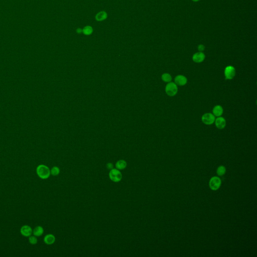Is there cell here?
Returning a JSON list of instances; mask_svg holds the SVG:
<instances>
[{
  "label": "cell",
  "mask_w": 257,
  "mask_h": 257,
  "mask_svg": "<svg viewBox=\"0 0 257 257\" xmlns=\"http://www.w3.org/2000/svg\"><path fill=\"white\" fill-rule=\"evenodd\" d=\"M206 58L205 54L202 52H198L195 53L192 56V59L194 62L196 63H201L203 62Z\"/></svg>",
  "instance_id": "cell-8"
},
{
  "label": "cell",
  "mask_w": 257,
  "mask_h": 257,
  "mask_svg": "<svg viewBox=\"0 0 257 257\" xmlns=\"http://www.w3.org/2000/svg\"><path fill=\"white\" fill-rule=\"evenodd\" d=\"M36 173L39 178L42 179H46L50 175V170L48 167L45 165H39L36 168Z\"/></svg>",
  "instance_id": "cell-1"
},
{
  "label": "cell",
  "mask_w": 257,
  "mask_h": 257,
  "mask_svg": "<svg viewBox=\"0 0 257 257\" xmlns=\"http://www.w3.org/2000/svg\"><path fill=\"white\" fill-rule=\"evenodd\" d=\"M127 166L126 161L124 160H120L117 161L116 163V167L117 169L124 170L126 168Z\"/></svg>",
  "instance_id": "cell-14"
},
{
  "label": "cell",
  "mask_w": 257,
  "mask_h": 257,
  "mask_svg": "<svg viewBox=\"0 0 257 257\" xmlns=\"http://www.w3.org/2000/svg\"><path fill=\"white\" fill-rule=\"evenodd\" d=\"M165 92L168 96H174L178 92L177 86L174 82H168V84L166 86Z\"/></svg>",
  "instance_id": "cell-3"
},
{
  "label": "cell",
  "mask_w": 257,
  "mask_h": 257,
  "mask_svg": "<svg viewBox=\"0 0 257 257\" xmlns=\"http://www.w3.org/2000/svg\"><path fill=\"white\" fill-rule=\"evenodd\" d=\"M223 107L221 105H219L215 106L212 110L213 115L215 117H221V116L223 115Z\"/></svg>",
  "instance_id": "cell-11"
},
{
  "label": "cell",
  "mask_w": 257,
  "mask_h": 257,
  "mask_svg": "<svg viewBox=\"0 0 257 257\" xmlns=\"http://www.w3.org/2000/svg\"><path fill=\"white\" fill-rule=\"evenodd\" d=\"M29 242L31 244H35L37 243V239L36 236H31L29 238Z\"/></svg>",
  "instance_id": "cell-20"
},
{
  "label": "cell",
  "mask_w": 257,
  "mask_h": 257,
  "mask_svg": "<svg viewBox=\"0 0 257 257\" xmlns=\"http://www.w3.org/2000/svg\"><path fill=\"white\" fill-rule=\"evenodd\" d=\"M107 17V14L105 11H101L96 16V19L97 21H103Z\"/></svg>",
  "instance_id": "cell-13"
},
{
  "label": "cell",
  "mask_w": 257,
  "mask_h": 257,
  "mask_svg": "<svg viewBox=\"0 0 257 257\" xmlns=\"http://www.w3.org/2000/svg\"><path fill=\"white\" fill-rule=\"evenodd\" d=\"M226 171L225 168L223 166H221L217 169V173L219 176H223L225 174Z\"/></svg>",
  "instance_id": "cell-19"
},
{
  "label": "cell",
  "mask_w": 257,
  "mask_h": 257,
  "mask_svg": "<svg viewBox=\"0 0 257 257\" xmlns=\"http://www.w3.org/2000/svg\"><path fill=\"white\" fill-rule=\"evenodd\" d=\"M44 233V229L43 227L41 226H37L34 228V229L33 230V234L34 236L36 237H40L42 236Z\"/></svg>",
  "instance_id": "cell-15"
},
{
  "label": "cell",
  "mask_w": 257,
  "mask_h": 257,
  "mask_svg": "<svg viewBox=\"0 0 257 257\" xmlns=\"http://www.w3.org/2000/svg\"><path fill=\"white\" fill-rule=\"evenodd\" d=\"M55 241V238L53 235L52 234H48L46 236H45L44 238V242L46 244L48 245H51L53 244Z\"/></svg>",
  "instance_id": "cell-12"
},
{
  "label": "cell",
  "mask_w": 257,
  "mask_h": 257,
  "mask_svg": "<svg viewBox=\"0 0 257 257\" xmlns=\"http://www.w3.org/2000/svg\"><path fill=\"white\" fill-rule=\"evenodd\" d=\"M221 180L217 177H213L210 181V186L213 190H217L221 186Z\"/></svg>",
  "instance_id": "cell-6"
},
{
  "label": "cell",
  "mask_w": 257,
  "mask_h": 257,
  "mask_svg": "<svg viewBox=\"0 0 257 257\" xmlns=\"http://www.w3.org/2000/svg\"><path fill=\"white\" fill-rule=\"evenodd\" d=\"M205 49V46L203 44H200L198 46V50L199 52H203Z\"/></svg>",
  "instance_id": "cell-21"
},
{
  "label": "cell",
  "mask_w": 257,
  "mask_h": 257,
  "mask_svg": "<svg viewBox=\"0 0 257 257\" xmlns=\"http://www.w3.org/2000/svg\"><path fill=\"white\" fill-rule=\"evenodd\" d=\"M76 33L77 34H81L82 33V29L80 28H77L76 29Z\"/></svg>",
  "instance_id": "cell-23"
},
{
  "label": "cell",
  "mask_w": 257,
  "mask_h": 257,
  "mask_svg": "<svg viewBox=\"0 0 257 257\" xmlns=\"http://www.w3.org/2000/svg\"><path fill=\"white\" fill-rule=\"evenodd\" d=\"M109 177L110 179L113 182H120L122 179V174L119 170L117 169V168H113L109 171Z\"/></svg>",
  "instance_id": "cell-2"
},
{
  "label": "cell",
  "mask_w": 257,
  "mask_h": 257,
  "mask_svg": "<svg viewBox=\"0 0 257 257\" xmlns=\"http://www.w3.org/2000/svg\"><path fill=\"white\" fill-rule=\"evenodd\" d=\"M162 79L163 82L168 83V82H171L172 78L170 74L165 73H164L162 75Z\"/></svg>",
  "instance_id": "cell-17"
},
{
  "label": "cell",
  "mask_w": 257,
  "mask_h": 257,
  "mask_svg": "<svg viewBox=\"0 0 257 257\" xmlns=\"http://www.w3.org/2000/svg\"><path fill=\"white\" fill-rule=\"evenodd\" d=\"M215 120V116L211 113H206L202 117V121L204 124L207 125H212Z\"/></svg>",
  "instance_id": "cell-5"
},
{
  "label": "cell",
  "mask_w": 257,
  "mask_h": 257,
  "mask_svg": "<svg viewBox=\"0 0 257 257\" xmlns=\"http://www.w3.org/2000/svg\"><path fill=\"white\" fill-rule=\"evenodd\" d=\"M236 69L233 66H227L225 69V79L228 80L233 79L236 75Z\"/></svg>",
  "instance_id": "cell-4"
},
{
  "label": "cell",
  "mask_w": 257,
  "mask_h": 257,
  "mask_svg": "<svg viewBox=\"0 0 257 257\" xmlns=\"http://www.w3.org/2000/svg\"><path fill=\"white\" fill-rule=\"evenodd\" d=\"M106 167L107 168V169L111 170L114 168V164L112 163H108L106 165Z\"/></svg>",
  "instance_id": "cell-22"
},
{
  "label": "cell",
  "mask_w": 257,
  "mask_h": 257,
  "mask_svg": "<svg viewBox=\"0 0 257 257\" xmlns=\"http://www.w3.org/2000/svg\"><path fill=\"white\" fill-rule=\"evenodd\" d=\"M192 1H193V2H198V1H199L200 0H192Z\"/></svg>",
  "instance_id": "cell-24"
},
{
  "label": "cell",
  "mask_w": 257,
  "mask_h": 257,
  "mask_svg": "<svg viewBox=\"0 0 257 257\" xmlns=\"http://www.w3.org/2000/svg\"><path fill=\"white\" fill-rule=\"evenodd\" d=\"M20 233L22 236L25 237H29L32 235L33 230L32 228L28 225H24L20 229Z\"/></svg>",
  "instance_id": "cell-7"
},
{
  "label": "cell",
  "mask_w": 257,
  "mask_h": 257,
  "mask_svg": "<svg viewBox=\"0 0 257 257\" xmlns=\"http://www.w3.org/2000/svg\"><path fill=\"white\" fill-rule=\"evenodd\" d=\"M93 32V28L90 26L84 27L82 29V33L86 35H90Z\"/></svg>",
  "instance_id": "cell-16"
},
{
  "label": "cell",
  "mask_w": 257,
  "mask_h": 257,
  "mask_svg": "<svg viewBox=\"0 0 257 257\" xmlns=\"http://www.w3.org/2000/svg\"><path fill=\"white\" fill-rule=\"evenodd\" d=\"M50 173L54 176H57L60 173V169L58 167L56 166L53 167L50 170Z\"/></svg>",
  "instance_id": "cell-18"
},
{
  "label": "cell",
  "mask_w": 257,
  "mask_h": 257,
  "mask_svg": "<svg viewBox=\"0 0 257 257\" xmlns=\"http://www.w3.org/2000/svg\"><path fill=\"white\" fill-rule=\"evenodd\" d=\"M187 82V79L186 77L183 75H178L175 78V84L177 86H185Z\"/></svg>",
  "instance_id": "cell-9"
},
{
  "label": "cell",
  "mask_w": 257,
  "mask_h": 257,
  "mask_svg": "<svg viewBox=\"0 0 257 257\" xmlns=\"http://www.w3.org/2000/svg\"><path fill=\"white\" fill-rule=\"evenodd\" d=\"M215 124L216 128L219 129H223L226 126V121L224 118L219 117L215 120Z\"/></svg>",
  "instance_id": "cell-10"
}]
</instances>
